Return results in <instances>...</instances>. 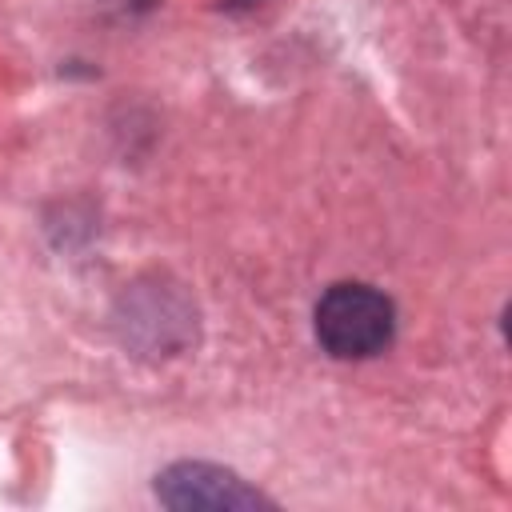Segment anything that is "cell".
I'll list each match as a JSON object with an SVG mask.
<instances>
[{
	"mask_svg": "<svg viewBox=\"0 0 512 512\" xmlns=\"http://www.w3.org/2000/svg\"><path fill=\"white\" fill-rule=\"evenodd\" d=\"M316 340L336 360H368L380 356L396 336V308L372 284H332L316 300Z\"/></svg>",
	"mask_w": 512,
	"mask_h": 512,
	"instance_id": "cell-1",
	"label": "cell"
},
{
	"mask_svg": "<svg viewBox=\"0 0 512 512\" xmlns=\"http://www.w3.org/2000/svg\"><path fill=\"white\" fill-rule=\"evenodd\" d=\"M156 500L172 512H252L272 508L264 492L244 484L232 468L204 464V460H180L168 464L156 476Z\"/></svg>",
	"mask_w": 512,
	"mask_h": 512,
	"instance_id": "cell-2",
	"label": "cell"
}]
</instances>
